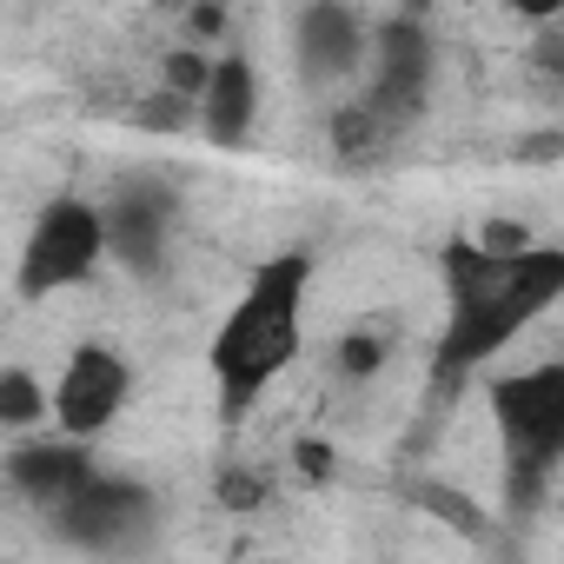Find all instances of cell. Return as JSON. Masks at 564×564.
Returning a JSON list of instances; mask_svg holds the SVG:
<instances>
[{
  "instance_id": "obj_1",
  "label": "cell",
  "mask_w": 564,
  "mask_h": 564,
  "mask_svg": "<svg viewBox=\"0 0 564 564\" xmlns=\"http://www.w3.org/2000/svg\"><path fill=\"white\" fill-rule=\"evenodd\" d=\"M557 300H564V246H538V239L531 246H485V239L445 246V333L432 359L438 392L491 366Z\"/></svg>"
},
{
  "instance_id": "obj_2",
  "label": "cell",
  "mask_w": 564,
  "mask_h": 564,
  "mask_svg": "<svg viewBox=\"0 0 564 564\" xmlns=\"http://www.w3.org/2000/svg\"><path fill=\"white\" fill-rule=\"evenodd\" d=\"M306 279L313 259L306 252H279L252 272V286L232 300V313L213 333V379H219V412L246 419L259 392H272L286 379V366L300 359V333H306Z\"/></svg>"
},
{
  "instance_id": "obj_3",
  "label": "cell",
  "mask_w": 564,
  "mask_h": 564,
  "mask_svg": "<svg viewBox=\"0 0 564 564\" xmlns=\"http://www.w3.org/2000/svg\"><path fill=\"white\" fill-rule=\"evenodd\" d=\"M491 425H498V452H505V478H511V505H524L551 465L564 458V352L538 359L524 372H505L485 386Z\"/></svg>"
},
{
  "instance_id": "obj_4",
  "label": "cell",
  "mask_w": 564,
  "mask_h": 564,
  "mask_svg": "<svg viewBox=\"0 0 564 564\" xmlns=\"http://www.w3.org/2000/svg\"><path fill=\"white\" fill-rule=\"evenodd\" d=\"M100 259H113V239H107V206L94 199H54L28 246H21V300H54L67 286H87L100 272Z\"/></svg>"
},
{
  "instance_id": "obj_5",
  "label": "cell",
  "mask_w": 564,
  "mask_h": 564,
  "mask_svg": "<svg viewBox=\"0 0 564 564\" xmlns=\"http://www.w3.org/2000/svg\"><path fill=\"white\" fill-rule=\"evenodd\" d=\"M127 392H133L127 359H120L113 346L87 339V346L67 352V366H61V379H54V425L74 432V438H94V432H107V425L127 412Z\"/></svg>"
},
{
  "instance_id": "obj_6",
  "label": "cell",
  "mask_w": 564,
  "mask_h": 564,
  "mask_svg": "<svg viewBox=\"0 0 564 564\" xmlns=\"http://www.w3.org/2000/svg\"><path fill=\"white\" fill-rule=\"evenodd\" d=\"M372 80H366V94L359 100H372V113L399 133L419 107H425V80H432V41H425V28L419 21H386L379 34H372Z\"/></svg>"
},
{
  "instance_id": "obj_7",
  "label": "cell",
  "mask_w": 564,
  "mask_h": 564,
  "mask_svg": "<svg viewBox=\"0 0 564 564\" xmlns=\"http://www.w3.org/2000/svg\"><path fill=\"white\" fill-rule=\"evenodd\" d=\"M54 518H61V531H67L74 544H87V551H133V544L153 531L160 511H153V491L94 471V485H87L80 498H67Z\"/></svg>"
},
{
  "instance_id": "obj_8",
  "label": "cell",
  "mask_w": 564,
  "mask_h": 564,
  "mask_svg": "<svg viewBox=\"0 0 564 564\" xmlns=\"http://www.w3.org/2000/svg\"><path fill=\"white\" fill-rule=\"evenodd\" d=\"M8 485L34 505V511H61L67 498H80L94 485V452L67 432V438H21L8 452Z\"/></svg>"
},
{
  "instance_id": "obj_9",
  "label": "cell",
  "mask_w": 564,
  "mask_h": 564,
  "mask_svg": "<svg viewBox=\"0 0 564 564\" xmlns=\"http://www.w3.org/2000/svg\"><path fill=\"white\" fill-rule=\"evenodd\" d=\"M293 47H300V74L319 80V87H333V80H346V74L366 67L372 34L359 28V14L346 8V0H306Z\"/></svg>"
},
{
  "instance_id": "obj_10",
  "label": "cell",
  "mask_w": 564,
  "mask_h": 564,
  "mask_svg": "<svg viewBox=\"0 0 564 564\" xmlns=\"http://www.w3.org/2000/svg\"><path fill=\"white\" fill-rule=\"evenodd\" d=\"M166 232H173V199L166 186H120L107 193V239H113V259L133 265V272H160L166 259Z\"/></svg>"
},
{
  "instance_id": "obj_11",
  "label": "cell",
  "mask_w": 564,
  "mask_h": 564,
  "mask_svg": "<svg viewBox=\"0 0 564 564\" xmlns=\"http://www.w3.org/2000/svg\"><path fill=\"white\" fill-rule=\"evenodd\" d=\"M252 113H259V87H252V67L239 54L213 61V80L199 94V127L213 147H239L252 133Z\"/></svg>"
},
{
  "instance_id": "obj_12",
  "label": "cell",
  "mask_w": 564,
  "mask_h": 564,
  "mask_svg": "<svg viewBox=\"0 0 564 564\" xmlns=\"http://www.w3.org/2000/svg\"><path fill=\"white\" fill-rule=\"evenodd\" d=\"M41 412H54V392H41V379L28 366H8L0 372V425L8 432H28Z\"/></svg>"
},
{
  "instance_id": "obj_13",
  "label": "cell",
  "mask_w": 564,
  "mask_h": 564,
  "mask_svg": "<svg viewBox=\"0 0 564 564\" xmlns=\"http://www.w3.org/2000/svg\"><path fill=\"white\" fill-rule=\"evenodd\" d=\"M386 352H392V333H386V326H359V333H346V346H339V372H346V379H366V372L386 366Z\"/></svg>"
},
{
  "instance_id": "obj_14",
  "label": "cell",
  "mask_w": 564,
  "mask_h": 564,
  "mask_svg": "<svg viewBox=\"0 0 564 564\" xmlns=\"http://www.w3.org/2000/svg\"><path fill=\"white\" fill-rule=\"evenodd\" d=\"M505 8H511L518 21H538V28H544V21H557V14H564V0H505Z\"/></svg>"
}]
</instances>
